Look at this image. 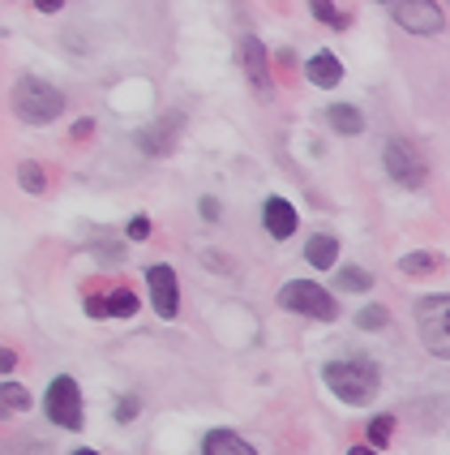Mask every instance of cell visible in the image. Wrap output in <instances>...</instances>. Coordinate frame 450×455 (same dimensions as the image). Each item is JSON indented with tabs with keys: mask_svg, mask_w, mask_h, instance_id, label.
<instances>
[{
	"mask_svg": "<svg viewBox=\"0 0 450 455\" xmlns=\"http://www.w3.org/2000/svg\"><path fill=\"white\" fill-rule=\"evenodd\" d=\"M262 224H266V232H271L275 241H288V236L296 232V211H292L288 198H266V206H262Z\"/></svg>",
	"mask_w": 450,
	"mask_h": 455,
	"instance_id": "obj_11",
	"label": "cell"
},
{
	"mask_svg": "<svg viewBox=\"0 0 450 455\" xmlns=\"http://www.w3.org/2000/svg\"><path fill=\"white\" fill-rule=\"evenodd\" d=\"M22 185L30 194H43V168L39 164H22Z\"/></svg>",
	"mask_w": 450,
	"mask_h": 455,
	"instance_id": "obj_23",
	"label": "cell"
},
{
	"mask_svg": "<svg viewBox=\"0 0 450 455\" xmlns=\"http://www.w3.org/2000/svg\"><path fill=\"white\" fill-rule=\"evenodd\" d=\"M201 215H206V220H219V206H215V198H201Z\"/></svg>",
	"mask_w": 450,
	"mask_h": 455,
	"instance_id": "obj_26",
	"label": "cell"
},
{
	"mask_svg": "<svg viewBox=\"0 0 450 455\" xmlns=\"http://www.w3.org/2000/svg\"><path fill=\"white\" fill-rule=\"evenodd\" d=\"M86 314L91 318H133L138 314V297L129 288H112L107 297H91L86 301Z\"/></svg>",
	"mask_w": 450,
	"mask_h": 455,
	"instance_id": "obj_9",
	"label": "cell"
},
{
	"mask_svg": "<svg viewBox=\"0 0 450 455\" xmlns=\"http://www.w3.org/2000/svg\"><path fill=\"white\" fill-rule=\"evenodd\" d=\"M35 4H39V9H43V13H56V9H60V4H65V0H35Z\"/></svg>",
	"mask_w": 450,
	"mask_h": 455,
	"instance_id": "obj_28",
	"label": "cell"
},
{
	"mask_svg": "<svg viewBox=\"0 0 450 455\" xmlns=\"http://www.w3.org/2000/svg\"><path fill=\"white\" fill-rule=\"evenodd\" d=\"M356 327H365V331L386 327V309H382V305H369V309H360V314H356Z\"/></svg>",
	"mask_w": 450,
	"mask_h": 455,
	"instance_id": "obj_22",
	"label": "cell"
},
{
	"mask_svg": "<svg viewBox=\"0 0 450 455\" xmlns=\"http://www.w3.org/2000/svg\"><path fill=\"white\" fill-rule=\"evenodd\" d=\"M395 22L403 30H412V35H438L442 30V9H438V0H403L395 9Z\"/></svg>",
	"mask_w": 450,
	"mask_h": 455,
	"instance_id": "obj_8",
	"label": "cell"
},
{
	"mask_svg": "<svg viewBox=\"0 0 450 455\" xmlns=\"http://www.w3.org/2000/svg\"><path fill=\"white\" fill-rule=\"evenodd\" d=\"M0 404H4V412H22V408H30V391L18 382H0Z\"/></svg>",
	"mask_w": 450,
	"mask_h": 455,
	"instance_id": "obj_18",
	"label": "cell"
},
{
	"mask_svg": "<svg viewBox=\"0 0 450 455\" xmlns=\"http://www.w3.org/2000/svg\"><path fill=\"white\" fill-rule=\"evenodd\" d=\"M176 129H180V116H163V121H154L138 142H142L146 155H168L176 147Z\"/></svg>",
	"mask_w": 450,
	"mask_h": 455,
	"instance_id": "obj_12",
	"label": "cell"
},
{
	"mask_svg": "<svg viewBox=\"0 0 450 455\" xmlns=\"http://www.w3.org/2000/svg\"><path fill=\"white\" fill-rule=\"evenodd\" d=\"M339 288H343V292H369V288H374V275L360 271V267H343V271H339Z\"/></svg>",
	"mask_w": 450,
	"mask_h": 455,
	"instance_id": "obj_19",
	"label": "cell"
},
{
	"mask_svg": "<svg viewBox=\"0 0 450 455\" xmlns=\"http://www.w3.org/2000/svg\"><path fill=\"white\" fill-rule=\"evenodd\" d=\"M322 374H326V387H330V391H335L343 404H369V400L377 395V387H382L377 365L360 361V356H348V361H330Z\"/></svg>",
	"mask_w": 450,
	"mask_h": 455,
	"instance_id": "obj_1",
	"label": "cell"
},
{
	"mask_svg": "<svg viewBox=\"0 0 450 455\" xmlns=\"http://www.w3.org/2000/svg\"><path fill=\"white\" fill-rule=\"evenodd\" d=\"M13 108L30 125H48V121H56L65 112V91H56L43 77H22L13 86Z\"/></svg>",
	"mask_w": 450,
	"mask_h": 455,
	"instance_id": "obj_2",
	"label": "cell"
},
{
	"mask_svg": "<svg viewBox=\"0 0 450 455\" xmlns=\"http://www.w3.org/2000/svg\"><path fill=\"white\" fill-rule=\"evenodd\" d=\"M416 331L429 353L450 361V297H425L416 305Z\"/></svg>",
	"mask_w": 450,
	"mask_h": 455,
	"instance_id": "obj_4",
	"label": "cell"
},
{
	"mask_svg": "<svg viewBox=\"0 0 450 455\" xmlns=\"http://www.w3.org/2000/svg\"><path fill=\"white\" fill-rule=\"evenodd\" d=\"M309 4H313V13H318V18H322L326 26H335V30L348 22V13H339V9H335L330 0H309Z\"/></svg>",
	"mask_w": 450,
	"mask_h": 455,
	"instance_id": "obj_20",
	"label": "cell"
},
{
	"mask_svg": "<svg viewBox=\"0 0 450 455\" xmlns=\"http://www.w3.org/2000/svg\"><path fill=\"white\" fill-rule=\"evenodd\" d=\"M0 365H4V370H13V365H18V356H13V348H4V353H0Z\"/></svg>",
	"mask_w": 450,
	"mask_h": 455,
	"instance_id": "obj_27",
	"label": "cell"
},
{
	"mask_svg": "<svg viewBox=\"0 0 450 455\" xmlns=\"http://www.w3.org/2000/svg\"><path fill=\"white\" fill-rule=\"evenodd\" d=\"M382 164H386L391 180L403 185V189H416V185H425V177H429L425 155L416 151V142H407V138H391V142H386V155H382Z\"/></svg>",
	"mask_w": 450,
	"mask_h": 455,
	"instance_id": "obj_5",
	"label": "cell"
},
{
	"mask_svg": "<svg viewBox=\"0 0 450 455\" xmlns=\"http://www.w3.org/2000/svg\"><path fill=\"white\" fill-rule=\"evenodd\" d=\"M348 455H377V447H351Z\"/></svg>",
	"mask_w": 450,
	"mask_h": 455,
	"instance_id": "obj_29",
	"label": "cell"
},
{
	"mask_svg": "<svg viewBox=\"0 0 450 455\" xmlns=\"http://www.w3.org/2000/svg\"><path fill=\"white\" fill-rule=\"evenodd\" d=\"M304 74H309V82L313 86H339V77H343V65L330 56V52H318V56H309V65H304Z\"/></svg>",
	"mask_w": 450,
	"mask_h": 455,
	"instance_id": "obj_14",
	"label": "cell"
},
{
	"mask_svg": "<svg viewBox=\"0 0 450 455\" xmlns=\"http://www.w3.org/2000/svg\"><path fill=\"white\" fill-rule=\"evenodd\" d=\"M304 258H309V262H313L318 271H330V267L339 262V236H330V232H318V236L309 241Z\"/></svg>",
	"mask_w": 450,
	"mask_h": 455,
	"instance_id": "obj_15",
	"label": "cell"
},
{
	"mask_svg": "<svg viewBox=\"0 0 450 455\" xmlns=\"http://www.w3.org/2000/svg\"><path fill=\"white\" fill-rule=\"evenodd\" d=\"M241 60H245V74H249L253 91H257V95H266V91H271V74H266V48H262L253 35H245V39H241Z\"/></svg>",
	"mask_w": 450,
	"mask_h": 455,
	"instance_id": "obj_10",
	"label": "cell"
},
{
	"mask_svg": "<svg viewBox=\"0 0 450 455\" xmlns=\"http://www.w3.org/2000/svg\"><path fill=\"white\" fill-rule=\"evenodd\" d=\"M326 121L339 129V133H348V138L365 133V116H360L351 103H330V108H326Z\"/></svg>",
	"mask_w": 450,
	"mask_h": 455,
	"instance_id": "obj_16",
	"label": "cell"
},
{
	"mask_svg": "<svg viewBox=\"0 0 450 455\" xmlns=\"http://www.w3.org/2000/svg\"><path fill=\"white\" fill-rule=\"evenodd\" d=\"M146 283H150V301L159 309V318H176V314H180V283H176L172 267H168V262L146 267Z\"/></svg>",
	"mask_w": 450,
	"mask_h": 455,
	"instance_id": "obj_7",
	"label": "cell"
},
{
	"mask_svg": "<svg viewBox=\"0 0 450 455\" xmlns=\"http://www.w3.org/2000/svg\"><path fill=\"white\" fill-rule=\"evenodd\" d=\"M74 455H99V451H86V447H82V451H74Z\"/></svg>",
	"mask_w": 450,
	"mask_h": 455,
	"instance_id": "obj_30",
	"label": "cell"
},
{
	"mask_svg": "<svg viewBox=\"0 0 450 455\" xmlns=\"http://www.w3.org/2000/svg\"><path fill=\"white\" fill-rule=\"evenodd\" d=\"M279 305H283L288 314H304V318H318V323L339 318L335 297L326 292L322 283H313V279H292V283H283V288H279Z\"/></svg>",
	"mask_w": 450,
	"mask_h": 455,
	"instance_id": "obj_3",
	"label": "cell"
},
{
	"mask_svg": "<svg viewBox=\"0 0 450 455\" xmlns=\"http://www.w3.org/2000/svg\"><path fill=\"white\" fill-rule=\"evenodd\" d=\"M391 430H395V417H386V412H382V417H374V421H369V443H374V447H382V443L391 438Z\"/></svg>",
	"mask_w": 450,
	"mask_h": 455,
	"instance_id": "obj_21",
	"label": "cell"
},
{
	"mask_svg": "<svg viewBox=\"0 0 450 455\" xmlns=\"http://www.w3.org/2000/svg\"><path fill=\"white\" fill-rule=\"evenodd\" d=\"M438 267H442L438 253H403V262H399V271H407V275H429Z\"/></svg>",
	"mask_w": 450,
	"mask_h": 455,
	"instance_id": "obj_17",
	"label": "cell"
},
{
	"mask_svg": "<svg viewBox=\"0 0 450 455\" xmlns=\"http://www.w3.org/2000/svg\"><path fill=\"white\" fill-rule=\"evenodd\" d=\"M201 455H257L236 430H210L201 438Z\"/></svg>",
	"mask_w": 450,
	"mask_h": 455,
	"instance_id": "obj_13",
	"label": "cell"
},
{
	"mask_svg": "<svg viewBox=\"0 0 450 455\" xmlns=\"http://www.w3.org/2000/svg\"><path fill=\"white\" fill-rule=\"evenodd\" d=\"M129 236H133V241H146L150 236V220L146 215H138V220H129V228H125Z\"/></svg>",
	"mask_w": 450,
	"mask_h": 455,
	"instance_id": "obj_25",
	"label": "cell"
},
{
	"mask_svg": "<svg viewBox=\"0 0 450 455\" xmlns=\"http://www.w3.org/2000/svg\"><path fill=\"white\" fill-rule=\"evenodd\" d=\"M142 412V404H138V395H125L121 404H116V421H133Z\"/></svg>",
	"mask_w": 450,
	"mask_h": 455,
	"instance_id": "obj_24",
	"label": "cell"
},
{
	"mask_svg": "<svg viewBox=\"0 0 450 455\" xmlns=\"http://www.w3.org/2000/svg\"><path fill=\"white\" fill-rule=\"evenodd\" d=\"M43 408H48V421L60 426V430H82V391L69 374L51 379L48 395H43Z\"/></svg>",
	"mask_w": 450,
	"mask_h": 455,
	"instance_id": "obj_6",
	"label": "cell"
}]
</instances>
